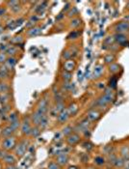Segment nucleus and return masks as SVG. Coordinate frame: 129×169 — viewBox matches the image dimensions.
I'll return each instance as SVG.
<instances>
[{"label":"nucleus","mask_w":129,"mask_h":169,"mask_svg":"<svg viewBox=\"0 0 129 169\" xmlns=\"http://www.w3.org/2000/svg\"><path fill=\"white\" fill-rule=\"evenodd\" d=\"M115 43L119 44L121 46H126L129 44V37L126 34H121V33H116L114 36Z\"/></svg>","instance_id":"obj_1"},{"label":"nucleus","mask_w":129,"mask_h":169,"mask_svg":"<svg viewBox=\"0 0 129 169\" xmlns=\"http://www.w3.org/2000/svg\"><path fill=\"white\" fill-rule=\"evenodd\" d=\"M15 146H17V139H15V136H10V137L5 138L2 142V148L5 151H11V150L15 148Z\"/></svg>","instance_id":"obj_2"},{"label":"nucleus","mask_w":129,"mask_h":169,"mask_svg":"<svg viewBox=\"0 0 129 169\" xmlns=\"http://www.w3.org/2000/svg\"><path fill=\"white\" fill-rule=\"evenodd\" d=\"M31 117H24V119L21 123V127H20V130L21 133L23 135H30L31 133V130H32V126H31Z\"/></svg>","instance_id":"obj_3"},{"label":"nucleus","mask_w":129,"mask_h":169,"mask_svg":"<svg viewBox=\"0 0 129 169\" xmlns=\"http://www.w3.org/2000/svg\"><path fill=\"white\" fill-rule=\"evenodd\" d=\"M27 147H28V142L26 140H21L18 144H17V146H15V152L17 157L22 158L25 155V153H26Z\"/></svg>","instance_id":"obj_4"},{"label":"nucleus","mask_w":129,"mask_h":169,"mask_svg":"<svg viewBox=\"0 0 129 169\" xmlns=\"http://www.w3.org/2000/svg\"><path fill=\"white\" fill-rule=\"evenodd\" d=\"M114 30L116 33H121V34H126L129 32V22L122 20L119 21L118 23L114 25Z\"/></svg>","instance_id":"obj_5"},{"label":"nucleus","mask_w":129,"mask_h":169,"mask_svg":"<svg viewBox=\"0 0 129 169\" xmlns=\"http://www.w3.org/2000/svg\"><path fill=\"white\" fill-rule=\"evenodd\" d=\"M86 118H88L91 122H97L101 118V111H99L96 108H92L87 112Z\"/></svg>","instance_id":"obj_6"},{"label":"nucleus","mask_w":129,"mask_h":169,"mask_svg":"<svg viewBox=\"0 0 129 169\" xmlns=\"http://www.w3.org/2000/svg\"><path fill=\"white\" fill-rule=\"evenodd\" d=\"M119 156L125 161H129V144L123 143L119 148Z\"/></svg>","instance_id":"obj_7"},{"label":"nucleus","mask_w":129,"mask_h":169,"mask_svg":"<svg viewBox=\"0 0 129 169\" xmlns=\"http://www.w3.org/2000/svg\"><path fill=\"white\" fill-rule=\"evenodd\" d=\"M66 141H67V143L70 146H75L81 141V136H80V134H78L76 132H72L70 135L68 136Z\"/></svg>","instance_id":"obj_8"},{"label":"nucleus","mask_w":129,"mask_h":169,"mask_svg":"<svg viewBox=\"0 0 129 169\" xmlns=\"http://www.w3.org/2000/svg\"><path fill=\"white\" fill-rule=\"evenodd\" d=\"M37 110L40 111V112L43 114H46L47 111H48V101L45 98L42 99V100L39 101V104H38Z\"/></svg>","instance_id":"obj_9"},{"label":"nucleus","mask_w":129,"mask_h":169,"mask_svg":"<svg viewBox=\"0 0 129 169\" xmlns=\"http://www.w3.org/2000/svg\"><path fill=\"white\" fill-rule=\"evenodd\" d=\"M43 115H45V114L40 113V111H38V110H36L35 112L31 115V122L34 124V126L39 127L40 122V120H42V118H43Z\"/></svg>","instance_id":"obj_10"},{"label":"nucleus","mask_w":129,"mask_h":169,"mask_svg":"<svg viewBox=\"0 0 129 169\" xmlns=\"http://www.w3.org/2000/svg\"><path fill=\"white\" fill-rule=\"evenodd\" d=\"M68 159H70V158H68V156L67 154H60V155L57 156L55 161L57 162L60 166L63 167V166H65V165L68 164Z\"/></svg>","instance_id":"obj_11"},{"label":"nucleus","mask_w":129,"mask_h":169,"mask_svg":"<svg viewBox=\"0 0 129 169\" xmlns=\"http://www.w3.org/2000/svg\"><path fill=\"white\" fill-rule=\"evenodd\" d=\"M70 115H68V110H67V108H66L65 110H63L62 112H60L58 114V116H57V120H58V123L59 124H65V123H67L68 119H70Z\"/></svg>","instance_id":"obj_12"},{"label":"nucleus","mask_w":129,"mask_h":169,"mask_svg":"<svg viewBox=\"0 0 129 169\" xmlns=\"http://www.w3.org/2000/svg\"><path fill=\"white\" fill-rule=\"evenodd\" d=\"M75 67H76V63L73 60H67V61H65L64 63V71L66 72H70V73H72V71L75 69Z\"/></svg>","instance_id":"obj_13"},{"label":"nucleus","mask_w":129,"mask_h":169,"mask_svg":"<svg viewBox=\"0 0 129 169\" xmlns=\"http://www.w3.org/2000/svg\"><path fill=\"white\" fill-rule=\"evenodd\" d=\"M104 74V67L102 65H97L96 68L93 69V76L94 78H100Z\"/></svg>","instance_id":"obj_14"},{"label":"nucleus","mask_w":129,"mask_h":169,"mask_svg":"<svg viewBox=\"0 0 129 169\" xmlns=\"http://www.w3.org/2000/svg\"><path fill=\"white\" fill-rule=\"evenodd\" d=\"M17 58L14 56H11V57H9V58H7V61L5 62V66L7 67V69L10 71V70H13L15 68V66L17 65Z\"/></svg>","instance_id":"obj_15"},{"label":"nucleus","mask_w":129,"mask_h":169,"mask_svg":"<svg viewBox=\"0 0 129 169\" xmlns=\"http://www.w3.org/2000/svg\"><path fill=\"white\" fill-rule=\"evenodd\" d=\"M14 132H15V130L12 129L11 126H7L1 130V135L4 138H7V137H10V136H13Z\"/></svg>","instance_id":"obj_16"},{"label":"nucleus","mask_w":129,"mask_h":169,"mask_svg":"<svg viewBox=\"0 0 129 169\" xmlns=\"http://www.w3.org/2000/svg\"><path fill=\"white\" fill-rule=\"evenodd\" d=\"M121 65H119L118 63H113L109 66V72L113 75L119 74V73L121 72Z\"/></svg>","instance_id":"obj_17"},{"label":"nucleus","mask_w":129,"mask_h":169,"mask_svg":"<svg viewBox=\"0 0 129 169\" xmlns=\"http://www.w3.org/2000/svg\"><path fill=\"white\" fill-rule=\"evenodd\" d=\"M3 161H4L7 165H15L17 159H15V156H13L11 154H7L6 155V157L3 158Z\"/></svg>","instance_id":"obj_18"},{"label":"nucleus","mask_w":129,"mask_h":169,"mask_svg":"<svg viewBox=\"0 0 129 169\" xmlns=\"http://www.w3.org/2000/svg\"><path fill=\"white\" fill-rule=\"evenodd\" d=\"M27 34H28V36H29V37L39 36V35L42 34V28H40V27H32L31 29L28 30Z\"/></svg>","instance_id":"obj_19"},{"label":"nucleus","mask_w":129,"mask_h":169,"mask_svg":"<svg viewBox=\"0 0 129 169\" xmlns=\"http://www.w3.org/2000/svg\"><path fill=\"white\" fill-rule=\"evenodd\" d=\"M68 113L70 116H74L76 115V113L78 112V106L76 104H70V106L67 108Z\"/></svg>","instance_id":"obj_20"},{"label":"nucleus","mask_w":129,"mask_h":169,"mask_svg":"<svg viewBox=\"0 0 129 169\" xmlns=\"http://www.w3.org/2000/svg\"><path fill=\"white\" fill-rule=\"evenodd\" d=\"M66 109V106H65V103L64 101H60V103H56V106L54 107V112H55V115L57 116L60 112H62L63 110Z\"/></svg>","instance_id":"obj_21"},{"label":"nucleus","mask_w":129,"mask_h":169,"mask_svg":"<svg viewBox=\"0 0 129 169\" xmlns=\"http://www.w3.org/2000/svg\"><path fill=\"white\" fill-rule=\"evenodd\" d=\"M48 124H49V119H48V116L46 115H43V118H42V120H40V125H39V127L40 130H43V129H46L47 126H48Z\"/></svg>","instance_id":"obj_22"},{"label":"nucleus","mask_w":129,"mask_h":169,"mask_svg":"<svg viewBox=\"0 0 129 169\" xmlns=\"http://www.w3.org/2000/svg\"><path fill=\"white\" fill-rule=\"evenodd\" d=\"M72 132H73V127L70 126V125L66 126L64 129L62 130V134L66 136V137H68V135H70Z\"/></svg>","instance_id":"obj_23"},{"label":"nucleus","mask_w":129,"mask_h":169,"mask_svg":"<svg viewBox=\"0 0 129 169\" xmlns=\"http://www.w3.org/2000/svg\"><path fill=\"white\" fill-rule=\"evenodd\" d=\"M115 60H116V56L114 55V53H108L104 56V62L106 64H109V65L115 63Z\"/></svg>","instance_id":"obj_24"},{"label":"nucleus","mask_w":129,"mask_h":169,"mask_svg":"<svg viewBox=\"0 0 129 169\" xmlns=\"http://www.w3.org/2000/svg\"><path fill=\"white\" fill-rule=\"evenodd\" d=\"M125 165V161L124 159H122L119 156H118L117 158H116V161H115V163L113 166H115L116 168H122Z\"/></svg>","instance_id":"obj_25"},{"label":"nucleus","mask_w":129,"mask_h":169,"mask_svg":"<svg viewBox=\"0 0 129 169\" xmlns=\"http://www.w3.org/2000/svg\"><path fill=\"white\" fill-rule=\"evenodd\" d=\"M94 163L98 166H102L106 163V158L102 156H97V157L94 158Z\"/></svg>","instance_id":"obj_26"},{"label":"nucleus","mask_w":129,"mask_h":169,"mask_svg":"<svg viewBox=\"0 0 129 169\" xmlns=\"http://www.w3.org/2000/svg\"><path fill=\"white\" fill-rule=\"evenodd\" d=\"M80 24H81V20L78 18H72V20L70 22V26L71 28H73V29L74 28H78L80 26Z\"/></svg>","instance_id":"obj_27"},{"label":"nucleus","mask_w":129,"mask_h":169,"mask_svg":"<svg viewBox=\"0 0 129 169\" xmlns=\"http://www.w3.org/2000/svg\"><path fill=\"white\" fill-rule=\"evenodd\" d=\"M40 134V127H37V126L32 127V130H31L30 135L32 136V137L36 138V137H39Z\"/></svg>","instance_id":"obj_28"},{"label":"nucleus","mask_w":129,"mask_h":169,"mask_svg":"<svg viewBox=\"0 0 129 169\" xmlns=\"http://www.w3.org/2000/svg\"><path fill=\"white\" fill-rule=\"evenodd\" d=\"M62 78L65 82H70L71 80V78H72V73L64 71L62 73Z\"/></svg>","instance_id":"obj_29"},{"label":"nucleus","mask_w":129,"mask_h":169,"mask_svg":"<svg viewBox=\"0 0 129 169\" xmlns=\"http://www.w3.org/2000/svg\"><path fill=\"white\" fill-rule=\"evenodd\" d=\"M6 53L9 54V55H10V57L13 56V55H15V54L17 53V47H15V46H9L7 50H6Z\"/></svg>","instance_id":"obj_30"},{"label":"nucleus","mask_w":129,"mask_h":169,"mask_svg":"<svg viewBox=\"0 0 129 169\" xmlns=\"http://www.w3.org/2000/svg\"><path fill=\"white\" fill-rule=\"evenodd\" d=\"M9 74V70L7 69V67L5 65L0 67V78H4L8 75Z\"/></svg>","instance_id":"obj_31"},{"label":"nucleus","mask_w":129,"mask_h":169,"mask_svg":"<svg viewBox=\"0 0 129 169\" xmlns=\"http://www.w3.org/2000/svg\"><path fill=\"white\" fill-rule=\"evenodd\" d=\"M9 100H10V94L3 93V94L0 95V101H1V104H7Z\"/></svg>","instance_id":"obj_32"},{"label":"nucleus","mask_w":129,"mask_h":169,"mask_svg":"<svg viewBox=\"0 0 129 169\" xmlns=\"http://www.w3.org/2000/svg\"><path fill=\"white\" fill-rule=\"evenodd\" d=\"M10 126H11L12 129L15 132V130H17L21 127V122H20V119H17V120L14 121V122H12V123L10 124Z\"/></svg>","instance_id":"obj_33"},{"label":"nucleus","mask_w":129,"mask_h":169,"mask_svg":"<svg viewBox=\"0 0 129 169\" xmlns=\"http://www.w3.org/2000/svg\"><path fill=\"white\" fill-rule=\"evenodd\" d=\"M17 119H20V118H18V113L17 111H14V112H12L8 115V121L10 123L14 122V121L17 120Z\"/></svg>","instance_id":"obj_34"},{"label":"nucleus","mask_w":129,"mask_h":169,"mask_svg":"<svg viewBox=\"0 0 129 169\" xmlns=\"http://www.w3.org/2000/svg\"><path fill=\"white\" fill-rule=\"evenodd\" d=\"M47 169H62V167L55 161H51L47 164Z\"/></svg>","instance_id":"obj_35"},{"label":"nucleus","mask_w":129,"mask_h":169,"mask_svg":"<svg viewBox=\"0 0 129 169\" xmlns=\"http://www.w3.org/2000/svg\"><path fill=\"white\" fill-rule=\"evenodd\" d=\"M9 90H10V87H9L7 83H0V92H1V94L8 93Z\"/></svg>","instance_id":"obj_36"},{"label":"nucleus","mask_w":129,"mask_h":169,"mask_svg":"<svg viewBox=\"0 0 129 169\" xmlns=\"http://www.w3.org/2000/svg\"><path fill=\"white\" fill-rule=\"evenodd\" d=\"M80 35V32L79 31H76V30H72L71 33L68 36V39L70 40V39H77Z\"/></svg>","instance_id":"obj_37"},{"label":"nucleus","mask_w":129,"mask_h":169,"mask_svg":"<svg viewBox=\"0 0 129 169\" xmlns=\"http://www.w3.org/2000/svg\"><path fill=\"white\" fill-rule=\"evenodd\" d=\"M78 15V10H77L76 7L70 8V11L68 12V17H74L75 18V15Z\"/></svg>","instance_id":"obj_38"},{"label":"nucleus","mask_w":129,"mask_h":169,"mask_svg":"<svg viewBox=\"0 0 129 169\" xmlns=\"http://www.w3.org/2000/svg\"><path fill=\"white\" fill-rule=\"evenodd\" d=\"M62 57L66 60V61H67V60H70V59L71 58L72 55H71V53H70V50L67 49V50H65V51L63 52V54H62Z\"/></svg>","instance_id":"obj_39"},{"label":"nucleus","mask_w":129,"mask_h":169,"mask_svg":"<svg viewBox=\"0 0 129 169\" xmlns=\"http://www.w3.org/2000/svg\"><path fill=\"white\" fill-rule=\"evenodd\" d=\"M55 96H54V99L56 101V103H60V101H64V98H63L62 94L60 92H55Z\"/></svg>","instance_id":"obj_40"},{"label":"nucleus","mask_w":129,"mask_h":169,"mask_svg":"<svg viewBox=\"0 0 129 169\" xmlns=\"http://www.w3.org/2000/svg\"><path fill=\"white\" fill-rule=\"evenodd\" d=\"M7 61V55L5 52H0V64H5Z\"/></svg>","instance_id":"obj_41"},{"label":"nucleus","mask_w":129,"mask_h":169,"mask_svg":"<svg viewBox=\"0 0 129 169\" xmlns=\"http://www.w3.org/2000/svg\"><path fill=\"white\" fill-rule=\"evenodd\" d=\"M11 42L13 44H20V43L22 42V37H21V36H17V37L13 38Z\"/></svg>","instance_id":"obj_42"},{"label":"nucleus","mask_w":129,"mask_h":169,"mask_svg":"<svg viewBox=\"0 0 129 169\" xmlns=\"http://www.w3.org/2000/svg\"><path fill=\"white\" fill-rule=\"evenodd\" d=\"M45 7L42 4V5L38 6V7L35 9V12L38 13V14H42V13H43V11H45Z\"/></svg>","instance_id":"obj_43"},{"label":"nucleus","mask_w":129,"mask_h":169,"mask_svg":"<svg viewBox=\"0 0 129 169\" xmlns=\"http://www.w3.org/2000/svg\"><path fill=\"white\" fill-rule=\"evenodd\" d=\"M109 49H111L112 52H115V51H117V50L119 49V44H112L111 46H109Z\"/></svg>","instance_id":"obj_44"},{"label":"nucleus","mask_w":129,"mask_h":169,"mask_svg":"<svg viewBox=\"0 0 129 169\" xmlns=\"http://www.w3.org/2000/svg\"><path fill=\"white\" fill-rule=\"evenodd\" d=\"M17 27V25H15V21H10L9 23L7 24V28H9V29H15V28Z\"/></svg>","instance_id":"obj_45"},{"label":"nucleus","mask_w":129,"mask_h":169,"mask_svg":"<svg viewBox=\"0 0 129 169\" xmlns=\"http://www.w3.org/2000/svg\"><path fill=\"white\" fill-rule=\"evenodd\" d=\"M8 46L6 44H0V50H1V52H6V50H7L8 49Z\"/></svg>","instance_id":"obj_46"},{"label":"nucleus","mask_w":129,"mask_h":169,"mask_svg":"<svg viewBox=\"0 0 129 169\" xmlns=\"http://www.w3.org/2000/svg\"><path fill=\"white\" fill-rule=\"evenodd\" d=\"M11 10L14 12V13H18L20 11V4L18 5H15V6H14V7H12L11 8Z\"/></svg>","instance_id":"obj_47"},{"label":"nucleus","mask_w":129,"mask_h":169,"mask_svg":"<svg viewBox=\"0 0 129 169\" xmlns=\"http://www.w3.org/2000/svg\"><path fill=\"white\" fill-rule=\"evenodd\" d=\"M83 145H84V148H86L88 150L93 149V144H92V143H90V142H85Z\"/></svg>","instance_id":"obj_48"},{"label":"nucleus","mask_w":129,"mask_h":169,"mask_svg":"<svg viewBox=\"0 0 129 169\" xmlns=\"http://www.w3.org/2000/svg\"><path fill=\"white\" fill-rule=\"evenodd\" d=\"M18 4H20V2L18 1H9L8 2V5L10 6V8L14 7V6H15V5H18Z\"/></svg>","instance_id":"obj_49"},{"label":"nucleus","mask_w":129,"mask_h":169,"mask_svg":"<svg viewBox=\"0 0 129 169\" xmlns=\"http://www.w3.org/2000/svg\"><path fill=\"white\" fill-rule=\"evenodd\" d=\"M38 20H39V18H38L36 15H32V17L30 18V22H32V23H34V22H37Z\"/></svg>","instance_id":"obj_50"},{"label":"nucleus","mask_w":129,"mask_h":169,"mask_svg":"<svg viewBox=\"0 0 129 169\" xmlns=\"http://www.w3.org/2000/svg\"><path fill=\"white\" fill-rule=\"evenodd\" d=\"M23 21H24V18H20V20H17L15 21V25H17V26H20V25L23 23Z\"/></svg>","instance_id":"obj_51"},{"label":"nucleus","mask_w":129,"mask_h":169,"mask_svg":"<svg viewBox=\"0 0 129 169\" xmlns=\"http://www.w3.org/2000/svg\"><path fill=\"white\" fill-rule=\"evenodd\" d=\"M6 155H7V151H0V158H4L6 157Z\"/></svg>","instance_id":"obj_52"},{"label":"nucleus","mask_w":129,"mask_h":169,"mask_svg":"<svg viewBox=\"0 0 129 169\" xmlns=\"http://www.w3.org/2000/svg\"><path fill=\"white\" fill-rule=\"evenodd\" d=\"M96 86H97V88H98V89H105L104 82H99V83L97 84Z\"/></svg>","instance_id":"obj_53"},{"label":"nucleus","mask_w":129,"mask_h":169,"mask_svg":"<svg viewBox=\"0 0 129 169\" xmlns=\"http://www.w3.org/2000/svg\"><path fill=\"white\" fill-rule=\"evenodd\" d=\"M5 14H6V9L1 7V8H0V17L3 15H5Z\"/></svg>","instance_id":"obj_54"},{"label":"nucleus","mask_w":129,"mask_h":169,"mask_svg":"<svg viewBox=\"0 0 129 169\" xmlns=\"http://www.w3.org/2000/svg\"><path fill=\"white\" fill-rule=\"evenodd\" d=\"M5 169H17V168L15 167V165H7V166L5 167Z\"/></svg>","instance_id":"obj_55"},{"label":"nucleus","mask_w":129,"mask_h":169,"mask_svg":"<svg viewBox=\"0 0 129 169\" xmlns=\"http://www.w3.org/2000/svg\"><path fill=\"white\" fill-rule=\"evenodd\" d=\"M68 169H78L77 166H75V165H70V166H68Z\"/></svg>","instance_id":"obj_56"},{"label":"nucleus","mask_w":129,"mask_h":169,"mask_svg":"<svg viewBox=\"0 0 129 169\" xmlns=\"http://www.w3.org/2000/svg\"><path fill=\"white\" fill-rule=\"evenodd\" d=\"M125 21H128V22H129V15H125Z\"/></svg>","instance_id":"obj_57"},{"label":"nucleus","mask_w":129,"mask_h":169,"mask_svg":"<svg viewBox=\"0 0 129 169\" xmlns=\"http://www.w3.org/2000/svg\"><path fill=\"white\" fill-rule=\"evenodd\" d=\"M3 31H4V28H3L2 26H0V34H2Z\"/></svg>","instance_id":"obj_58"},{"label":"nucleus","mask_w":129,"mask_h":169,"mask_svg":"<svg viewBox=\"0 0 129 169\" xmlns=\"http://www.w3.org/2000/svg\"><path fill=\"white\" fill-rule=\"evenodd\" d=\"M127 7H128V9H129V2L127 3Z\"/></svg>","instance_id":"obj_59"}]
</instances>
